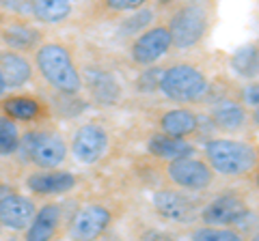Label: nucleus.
<instances>
[{
    "label": "nucleus",
    "instance_id": "nucleus-1",
    "mask_svg": "<svg viewBox=\"0 0 259 241\" xmlns=\"http://www.w3.org/2000/svg\"><path fill=\"white\" fill-rule=\"evenodd\" d=\"M37 67L48 84H52L63 95H76L82 88V78L71 61V54L59 43H46L39 47Z\"/></svg>",
    "mask_w": 259,
    "mask_h": 241
},
{
    "label": "nucleus",
    "instance_id": "nucleus-2",
    "mask_svg": "<svg viewBox=\"0 0 259 241\" xmlns=\"http://www.w3.org/2000/svg\"><path fill=\"white\" fill-rule=\"evenodd\" d=\"M205 157L209 170H216L218 174L225 176L246 174L257 164V153L250 144L229 138L209 140L205 144Z\"/></svg>",
    "mask_w": 259,
    "mask_h": 241
},
{
    "label": "nucleus",
    "instance_id": "nucleus-3",
    "mask_svg": "<svg viewBox=\"0 0 259 241\" xmlns=\"http://www.w3.org/2000/svg\"><path fill=\"white\" fill-rule=\"evenodd\" d=\"M158 88L173 101H197L207 93V80L201 69L182 63L162 71Z\"/></svg>",
    "mask_w": 259,
    "mask_h": 241
},
{
    "label": "nucleus",
    "instance_id": "nucleus-4",
    "mask_svg": "<svg viewBox=\"0 0 259 241\" xmlns=\"http://www.w3.org/2000/svg\"><path fill=\"white\" fill-rule=\"evenodd\" d=\"M18 149L22 159H28L44 170H52V168L61 166L65 155H67L65 140L59 134L50 132H28L24 138H20Z\"/></svg>",
    "mask_w": 259,
    "mask_h": 241
},
{
    "label": "nucleus",
    "instance_id": "nucleus-5",
    "mask_svg": "<svg viewBox=\"0 0 259 241\" xmlns=\"http://www.w3.org/2000/svg\"><path fill=\"white\" fill-rule=\"evenodd\" d=\"M207 28V13L203 7L199 5H186L180 11H175L171 18V26H168V35H171V45L180 47H192L199 43L205 35Z\"/></svg>",
    "mask_w": 259,
    "mask_h": 241
},
{
    "label": "nucleus",
    "instance_id": "nucleus-6",
    "mask_svg": "<svg viewBox=\"0 0 259 241\" xmlns=\"http://www.w3.org/2000/svg\"><path fill=\"white\" fill-rule=\"evenodd\" d=\"M108 149V134L104 132V127L89 123L82 125L74 134L71 140V153L80 164H95L97 159H102V155Z\"/></svg>",
    "mask_w": 259,
    "mask_h": 241
},
{
    "label": "nucleus",
    "instance_id": "nucleus-7",
    "mask_svg": "<svg viewBox=\"0 0 259 241\" xmlns=\"http://www.w3.org/2000/svg\"><path fill=\"white\" fill-rule=\"evenodd\" d=\"M110 211L102 205H87L74 215L69 224V237L74 241H95L108 228Z\"/></svg>",
    "mask_w": 259,
    "mask_h": 241
},
{
    "label": "nucleus",
    "instance_id": "nucleus-8",
    "mask_svg": "<svg viewBox=\"0 0 259 241\" xmlns=\"http://www.w3.org/2000/svg\"><path fill=\"white\" fill-rule=\"evenodd\" d=\"M168 176L175 186L186 188V190H205L212 183V170L205 162L194 157H186V159H177L171 162L168 166Z\"/></svg>",
    "mask_w": 259,
    "mask_h": 241
},
{
    "label": "nucleus",
    "instance_id": "nucleus-9",
    "mask_svg": "<svg viewBox=\"0 0 259 241\" xmlns=\"http://www.w3.org/2000/svg\"><path fill=\"white\" fill-rule=\"evenodd\" d=\"M171 47V35L164 26H156L141 33V37L132 45V58L139 65H151L158 58L166 54V50Z\"/></svg>",
    "mask_w": 259,
    "mask_h": 241
},
{
    "label": "nucleus",
    "instance_id": "nucleus-10",
    "mask_svg": "<svg viewBox=\"0 0 259 241\" xmlns=\"http://www.w3.org/2000/svg\"><path fill=\"white\" fill-rule=\"evenodd\" d=\"M153 207L158 209L160 215L173 220V222H190L197 215V205L182 194V192L173 190H160L153 194Z\"/></svg>",
    "mask_w": 259,
    "mask_h": 241
},
{
    "label": "nucleus",
    "instance_id": "nucleus-11",
    "mask_svg": "<svg viewBox=\"0 0 259 241\" xmlns=\"http://www.w3.org/2000/svg\"><path fill=\"white\" fill-rule=\"evenodd\" d=\"M35 205L32 200L22 194H9L0 200V226H7L11 230L26 228L32 215H35Z\"/></svg>",
    "mask_w": 259,
    "mask_h": 241
},
{
    "label": "nucleus",
    "instance_id": "nucleus-12",
    "mask_svg": "<svg viewBox=\"0 0 259 241\" xmlns=\"http://www.w3.org/2000/svg\"><path fill=\"white\" fill-rule=\"evenodd\" d=\"M246 205L240 196L227 194V196H218L216 200H212L201 213L205 224L209 226H227V224H233V220L238 218L242 211H246Z\"/></svg>",
    "mask_w": 259,
    "mask_h": 241
},
{
    "label": "nucleus",
    "instance_id": "nucleus-13",
    "mask_svg": "<svg viewBox=\"0 0 259 241\" xmlns=\"http://www.w3.org/2000/svg\"><path fill=\"white\" fill-rule=\"evenodd\" d=\"M28 190L35 194H65L76 186V176L65 170H39L28 176Z\"/></svg>",
    "mask_w": 259,
    "mask_h": 241
},
{
    "label": "nucleus",
    "instance_id": "nucleus-14",
    "mask_svg": "<svg viewBox=\"0 0 259 241\" xmlns=\"http://www.w3.org/2000/svg\"><path fill=\"white\" fill-rule=\"evenodd\" d=\"M61 222V207L59 205H44L35 211L32 220L26 228V241H50Z\"/></svg>",
    "mask_w": 259,
    "mask_h": 241
},
{
    "label": "nucleus",
    "instance_id": "nucleus-15",
    "mask_svg": "<svg viewBox=\"0 0 259 241\" xmlns=\"http://www.w3.org/2000/svg\"><path fill=\"white\" fill-rule=\"evenodd\" d=\"M147 149L151 155L168 159V162H177V159H186L194 155V147L190 142L180 138H168V136H162V134L151 136Z\"/></svg>",
    "mask_w": 259,
    "mask_h": 241
},
{
    "label": "nucleus",
    "instance_id": "nucleus-16",
    "mask_svg": "<svg viewBox=\"0 0 259 241\" xmlns=\"http://www.w3.org/2000/svg\"><path fill=\"white\" fill-rule=\"evenodd\" d=\"M160 125H162V136H168V138H180L182 140L184 136L197 132L199 120H197V114H192L190 110L177 108V110L166 112V114L162 116Z\"/></svg>",
    "mask_w": 259,
    "mask_h": 241
},
{
    "label": "nucleus",
    "instance_id": "nucleus-17",
    "mask_svg": "<svg viewBox=\"0 0 259 241\" xmlns=\"http://www.w3.org/2000/svg\"><path fill=\"white\" fill-rule=\"evenodd\" d=\"M0 74L7 86H22L30 80V63L18 52H0Z\"/></svg>",
    "mask_w": 259,
    "mask_h": 241
},
{
    "label": "nucleus",
    "instance_id": "nucleus-18",
    "mask_svg": "<svg viewBox=\"0 0 259 241\" xmlns=\"http://www.w3.org/2000/svg\"><path fill=\"white\" fill-rule=\"evenodd\" d=\"M212 123L225 132H238L246 123V110L236 101L223 99L212 110Z\"/></svg>",
    "mask_w": 259,
    "mask_h": 241
},
{
    "label": "nucleus",
    "instance_id": "nucleus-19",
    "mask_svg": "<svg viewBox=\"0 0 259 241\" xmlns=\"http://www.w3.org/2000/svg\"><path fill=\"white\" fill-rule=\"evenodd\" d=\"M87 84L93 97L100 103H112L119 97V84L110 74L102 69H91L87 71Z\"/></svg>",
    "mask_w": 259,
    "mask_h": 241
},
{
    "label": "nucleus",
    "instance_id": "nucleus-20",
    "mask_svg": "<svg viewBox=\"0 0 259 241\" xmlns=\"http://www.w3.org/2000/svg\"><path fill=\"white\" fill-rule=\"evenodd\" d=\"M30 13L46 24H59L71 13L67 0H37L30 5Z\"/></svg>",
    "mask_w": 259,
    "mask_h": 241
},
{
    "label": "nucleus",
    "instance_id": "nucleus-21",
    "mask_svg": "<svg viewBox=\"0 0 259 241\" xmlns=\"http://www.w3.org/2000/svg\"><path fill=\"white\" fill-rule=\"evenodd\" d=\"M39 39H41V33L26 24H13L3 33V41L13 50H30L39 43Z\"/></svg>",
    "mask_w": 259,
    "mask_h": 241
},
{
    "label": "nucleus",
    "instance_id": "nucleus-22",
    "mask_svg": "<svg viewBox=\"0 0 259 241\" xmlns=\"http://www.w3.org/2000/svg\"><path fill=\"white\" fill-rule=\"evenodd\" d=\"M231 69L242 78H257V71H259L257 45L248 43V45L238 47L231 56Z\"/></svg>",
    "mask_w": 259,
    "mask_h": 241
},
{
    "label": "nucleus",
    "instance_id": "nucleus-23",
    "mask_svg": "<svg viewBox=\"0 0 259 241\" xmlns=\"http://www.w3.org/2000/svg\"><path fill=\"white\" fill-rule=\"evenodd\" d=\"M3 110L7 118H20V120H30L37 116L39 103L30 97H11L3 103Z\"/></svg>",
    "mask_w": 259,
    "mask_h": 241
},
{
    "label": "nucleus",
    "instance_id": "nucleus-24",
    "mask_svg": "<svg viewBox=\"0 0 259 241\" xmlns=\"http://www.w3.org/2000/svg\"><path fill=\"white\" fill-rule=\"evenodd\" d=\"M20 144V132L15 123L7 116H0V153H13Z\"/></svg>",
    "mask_w": 259,
    "mask_h": 241
},
{
    "label": "nucleus",
    "instance_id": "nucleus-25",
    "mask_svg": "<svg viewBox=\"0 0 259 241\" xmlns=\"http://www.w3.org/2000/svg\"><path fill=\"white\" fill-rule=\"evenodd\" d=\"M192 241H244L233 228H199L192 235Z\"/></svg>",
    "mask_w": 259,
    "mask_h": 241
},
{
    "label": "nucleus",
    "instance_id": "nucleus-26",
    "mask_svg": "<svg viewBox=\"0 0 259 241\" xmlns=\"http://www.w3.org/2000/svg\"><path fill=\"white\" fill-rule=\"evenodd\" d=\"M153 20V13L151 9H141L139 13H134V15H130L127 20H123V24H121V35H134V33H139V30L143 28H147V24Z\"/></svg>",
    "mask_w": 259,
    "mask_h": 241
},
{
    "label": "nucleus",
    "instance_id": "nucleus-27",
    "mask_svg": "<svg viewBox=\"0 0 259 241\" xmlns=\"http://www.w3.org/2000/svg\"><path fill=\"white\" fill-rule=\"evenodd\" d=\"M160 78H162V69H147L145 74L139 78V88L141 91H156L160 86Z\"/></svg>",
    "mask_w": 259,
    "mask_h": 241
},
{
    "label": "nucleus",
    "instance_id": "nucleus-28",
    "mask_svg": "<svg viewBox=\"0 0 259 241\" xmlns=\"http://www.w3.org/2000/svg\"><path fill=\"white\" fill-rule=\"evenodd\" d=\"M255 222H257V215H255V211H250V209H246V211H242L236 220H233V226H236L238 230H250L255 226ZM236 230V232H238Z\"/></svg>",
    "mask_w": 259,
    "mask_h": 241
},
{
    "label": "nucleus",
    "instance_id": "nucleus-29",
    "mask_svg": "<svg viewBox=\"0 0 259 241\" xmlns=\"http://www.w3.org/2000/svg\"><path fill=\"white\" fill-rule=\"evenodd\" d=\"M143 7V0H108V9L112 11H136Z\"/></svg>",
    "mask_w": 259,
    "mask_h": 241
},
{
    "label": "nucleus",
    "instance_id": "nucleus-30",
    "mask_svg": "<svg viewBox=\"0 0 259 241\" xmlns=\"http://www.w3.org/2000/svg\"><path fill=\"white\" fill-rule=\"evenodd\" d=\"M244 103L250 108H257L259 103V91H257V84H248L244 88Z\"/></svg>",
    "mask_w": 259,
    "mask_h": 241
},
{
    "label": "nucleus",
    "instance_id": "nucleus-31",
    "mask_svg": "<svg viewBox=\"0 0 259 241\" xmlns=\"http://www.w3.org/2000/svg\"><path fill=\"white\" fill-rule=\"evenodd\" d=\"M3 7L11 11H20V13H30V5H24V3H3Z\"/></svg>",
    "mask_w": 259,
    "mask_h": 241
},
{
    "label": "nucleus",
    "instance_id": "nucleus-32",
    "mask_svg": "<svg viewBox=\"0 0 259 241\" xmlns=\"http://www.w3.org/2000/svg\"><path fill=\"white\" fill-rule=\"evenodd\" d=\"M9 194H13V190H11V188H7V186H0V200H3V198H7Z\"/></svg>",
    "mask_w": 259,
    "mask_h": 241
},
{
    "label": "nucleus",
    "instance_id": "nucleus-33",
    "mask_svg": "<svg viewBox=\"0 0 259 241\" xmlns=\"http://www.w3.org/2000/svg\"><path fill=\"white\" fill-rule=\"evenodd\" d=\"M5 91H7V82H5L3 74H0V97H3V95H5Z\"/></svg>",
    "mask_w": 259,
    "mask_h": 241
},
{
    "label": "nucleus",
    "instance_id": "nucleus-34",
    "mask_svg": "<svg viewBox=\"0 0 259 241\" xmlns=\"http://www.w3.org/2000/svg\"><path fill=\"white\" fill-rule=\"evenodd\" d=\"M253 241H257V237H253Z\"/></svg>",
    "mask_w": 259,
    "mask_h": 241
},
{
    "label": "nucleus",
    "instance_id": "nucleus-35",
    "mask_svg": "<svg viewBox=\"0 0 259 241\" xmlns=\"http://www.w3.org/2000/svg\"><path fill=\"white\" fill-rule=\"evenodd\" d=\"M0 20H3V15H0Z\"/></svg>",
    "mask_w": 259,
    "mask_h": 241
}]
</instances>
